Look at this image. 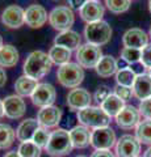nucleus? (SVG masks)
Segmentation results:
<instances>
[{
	"instance_id": "nucleus-1",
	"label": "nucleus",
	"mask_w": 151,
	"mask_h": 157,
	"mask_svg": "<svg viewBox=\"0 0 151 157\" xmlns=\"http://www.w3.org/2000/svg\"><path fill=\"white\" fill-rule=\"evenodd\" d=\"M53 62L49 54L43 52L41 50L33 51L28 55V58L24 62L22 71L24 75L34 78V80H40L43 76H46L51 70Z\"/></svg>"
},
{
	"instance_id": "nucleus-2",
	"label": "nucleus",
	"mask_w": 151,
	"mask_h": 157,
	"mask_svg": "<svg viewBox=\"0 0 151 157\" xmlns=\"http://www.w3.org/2000/svg\"><path fill=\"white\" fill-rule=\"evenodd\" d=\"M72 148H74V145H72L70 137V132L63 128H57L51 132L49 143L45 147V151L51 157H63L69 155Z\"/></svg>"
},
{
	"instance_id": "nucleus-3",
	"label": "nucleus",
	"mask_w": 151,
	"mask_h": 157,
	"mask_svg": "<svg viewBox=\"0 0 151 157\" xmlns=\"http://www.w3.org/2000/svg\"><path fill=\"white\" fill-rule=\"evenodd\" d=\"M57 78L59 84L69 89H75L84 80V70L77 63L69 62L63 66H59L57 71Z\"/></svg>"
},
{
	"instance_id": "nucleus-4",
	"label": "nucleus",
	"mask_w": 151,
	"mask_h": 157,
	"mask_svg": "<svg viewBox=\"0 0 151 157\" xmlns=\"http://www.w3.org/2000/svg\"><path fill=\"white\" fill-rule=\"evenodd\" d=\"M77 121L79 123L88 127V128H101L110 124V117L97 106H88L85 109L77 111Z\"/></svg>"
},
{
	"instance_id": "nucleus-5",
	"label": "nucleus",
	"mask_w": 151,
	"mask_h": 157,
	"mask_svg": "<svg viewBox=\"0 0 151 157\" xmlns=\"http://www.w3.org/2000/svg\"><path fill=\"white\" fill-rule=\"evenodd\" d=\"M112 34H113V30L109 26V24L104 21V20L87 24V26L84 29V37L87 39V42L96 46L106 45L110 41Z\"/></svg>"
},
{
	"instance_id": "nucleus-6",
	"label": "nucleus",
	"mask_w": 151,
	"mask_h": 157,
	"mask_svg": "<svg viewBox=\"0 0 151 157\" xmlns=\"http://www.w3.org/2000/svg\"><path fill=\"white\" fill-rule=\"evenodd\" d=\"M75 22V14L74 11L67 6L55 7L49 13V24L53 29L58 32H66L70 30L71 26Z\"/></svg>"
},
{
	"instance_id": "nucleus-7",
	"label": "nucleus",
	"mask_w": 151,
	"mask_h": 157,
	"mask_svg": "<svg viewBox=\"0 0 151 157\" xmlns=\"http://www.w3.org/2000/svg\"><path fill=\"white\" fill-rule=\"evenodd\" d=\"M76 63L83 68H95L100 59L103 58L100 46L92 45V43H84L80 45V47L76 50L75 54Z\"/></svg>"
},
{
	"instance_id": "nucleus-8",
	"label": "nucleus",
	"mask_w": 151,
	"mask_h": 157,
	"mask_svg": "<svg viewBox=\"0 0 151 157\" xmlns=\"http://www.w3.org/2000/svg\"><path fill=\"white\" fill-rule=\"evenodd\" d=\"M117 143L116 132L112 127H101L95 128L91 135V145L95 149H106L110 151Z\"/></svg>"
},
{
	"instance_id": "nucleus-9",
	"label": "nucleus",
	"mask_w": 151,
	"mask_h": 157,
	"mask_svg": "<svg viewBox=\"0 0 151 157\" xmlns=\"http://www.w3.org/2000/svg\"><path fill=\"white\" fill-rule=\"evenodd\" d=\"M55 98H57V90L49 82H41V84H38L36 86L34 92L30 96L33 105L37 107L51 106L55 102Z\"/></svg>"
},
{
	"instance_id": "nucleus-10",
	"label": "nucleus",
	"mask_w": 151,
	"mask_h": 157,
	"mask_svg": "<svg viewBox=\"0 0 151 157\" xmlns=\"http://www.w3.org/2000/svg\"><path fill=\"white\" fill-rule=\"evenodd\" d=\"M114 152L117 157H138L141 152V143L134 135L125 134L117 140Z\"/></svg>"
},
{
	"instance_id": "nucleus-11",
	"label": "nucleus",
	"mask_w": 151,
	"mask_h": 157,
	"mask_svg": "<svg viewBox=\"0 0 151 157\" xmlns=\"http://www.w3.org/2000/svg\"><path fill=\"white\" fill-rule=\"evenodd\" d=\"M4 117L8 119H20L26 113V104L22 97L17 94H11L3 100Z\"/></svg>"
},
{
	"instance_id": "nucleus-12",
	"label": "nucleus",
	"mask_w": 151,
	"mask_h": 157,
	"mask_svg": "<svg viewBox=\"0 0 151 157\" xmlns=\"http://www.w3.org/2000/svg\"><path fill=\"white\" fill-rule=\"evenodd\" d=\"M141 122V113L133 105H125L124 109L116 115V123L122 130L135 128Z\"/></svg>"
},
{
	"instance_id": "nucleus-13",
	"label": "nucleus",
	"mask_w": 151,
	"mask_h": 157,
	"mask_svg": "<svg viewBox=\"0 0 151 157\" xmlns=\"http://www.w3.org/2000/svg\"><path fill=\"white\" fill-rule=\"evenodd\" d=\"M92 94L84 88H75L71 89L67 94V106L71 111H80L85 107L91 106Z\"/></svg>"
},
{
	"instance_id": "nucleus-14",
	"label": "nucleus",
	"mask_w": 151,
	"mask_h": 157,
	"mask_svg": "<svg viewBox=\"0 0 151 157\" xmlns=\"http://www.w3.org/2000/svg\"><path fill=\"white\" fill-rule=\"evenodd\" d=\"M2 22L9 29H18L25 24V9L12 4L2 12Z\"/></svg>"
},
{
	"instance_id": "nucleus-15",
	"label": "nucleus",
	"mask_w": 151,
	"mask_h": 157,
	"mask_svg": "<svg viewBox=\"0 0 151 157\" xmlns=\"http://www.w3.org/2000/svg\"><path fill=\"white\" fill-rule=\"evenodd\" d=\"M62 115H63V113L61 107L51 105V106L41 107V110L37 114V121L41 127L54 128V127H57L61 123Z\"/></svg>"
},
{
	"instance_id": "nucleus-16",
	"label": "nucleus",
	"mask_w": 151,
	"mask_h": 157,
	"mask_svg": "<svg viewBox=\"0 0 151 157\" xmlns=\"http://www.w3.org/2000/svg\"><path fill=\"white\" fill-rule=\"evenodd\" d=\"M105 13V8L100 2L97 0H87L80 9L79 14L83 21H85L87 24L101 21Z\"/></svg>"
},
{
	"instance_id": "nucleus-17",
	"label": "nucleus",
	"mask_w": 151,
	"mask_h": 157,
	"mask_svg": "<svg viewBox=\"0 0 151 157\" xmlns=\"http://www.w3.org/2000/svg\"><path fill=\"white\" fill-rule=\"evenodd\" d=\"M49 20L47 11L40 4H32L25 9V24L32 29H40Z\"/></svg>"
},
{
	"instance_id": "nucleus-18",
	"label": "nucleus",
	"mask_w": 151,
	"mask_h": 157,
	"mask_svg": "<svg viewBox=\"0 0 151 157\" xmlns=\"http://www.w3.org/2000/svg\"><path fill=\"white\" fill-rule=\"evenodd\" d=\"M122 43L125 47H131V48H142L149 43V36L146 34L142 29L139 28H133L125 32L122 37Z\"/></svg>"
},
{
	"instance_id": "nucleus-19",
	"label": "nucleus",
	"mask_w": 151,
	"mask_h": 157,
	"mask_svg": "<svg viewBox=\"0 0 151 157\" xmlns=\"http://www.w3.org/2000/svg\"><path fill=\"white\" fill-rule=\"evenodd\" d=\"M69 132H70V137H71L74 148L83 149V148H87L88 145H91L92 131H89L88 127H85L83 124H77L75 127H72Z\"/></svg>"
},
{
	"instance_id": "nucleus-20",
	"label": "nucleus",
	"mask_w": 151,
	"mask_h": 157,
	"mask_svg": "<svg viewBox=\"0 0 151 157\" xmlns=\"http://www.w3.org/2000/svg\"><path fill=\"white\" fill-rule=\"evenodd\" d=\"M131 89L133 94L141 101L151 97V76L149 73H138Z\"/></svg>"
},
{
	"instance_id": "nucleus-21",
	"label": "nucleus",
	"mask_w": 151,
	"mask_h": 157,
	"mask_svg": "<svg viewBox=\"0 0 151 157\" xmlns=\"http://www.w3.org/2000/svg\"><path fill=\"white\" fill-rule=\"evenodd\" d=\"M80 42H81V37L80 34L75 32V30H66V32H61L58 36L54 38V45L58 46H63L69 50H77L80 47Z\"/></svg>"
},
{
	"instance_id": "nucleus-22",
	"label": "nucleus",
	"mask_w": 151,
	"mask_h": 157,
	"mask_svg": "<svg viewBox=\"0 0 151 157\" xmlns=\"http://www.w3.org/2000/svg\"><path fill=\"white\" fill-rule=\"evenodd\" d=\"M40 127L37 119H33V118H28V119L22 121L20 124H18L17 130H16V139L18 141H29L32 140L33 135H34L36 130Z\"/></svg>"
},
{
	"instance_id": "nucleus-23",
	"label": "nucleus",
	"mask_w": 151,
	"mask_h": 157,
	"mask_svg": "<svg viewBox=\"0 0 151 157\" xmlns=\"http://www.w3.org/2000/svg\"><path fill=\"white\" fill-rule=\"evenodd\" d=\"M95 70L100 77L106 78L116 75V72L118 71V63L112 55H103V58L95 67Z\"/></svg>"
},
{
	"instance_id": "nucleus-24",
	"label": "nucleus",
	"mask_w": 151,
	"mask_h": 157,
	"mask_svg": "<svg viewBox=\"0 0 151 157\" xmlns=\"http://www.w3.org/2000/svg\"><path fill=\"white\" fill-rule=\"evenodd\" d=\"M37 85H38L37 80L26 75H22L14 81V90H16V94L20 97H28V96L30 97Z\"/></svg>"
},
{
	"instance_id": "nucleus-25",
	"label": "nucleus",
	"mask_w": 151,
	"mask_h": 157,
	"mask_svg": "<svg viewBox=\"0 0 151 157\" xmlns=\"http://www.w3.org/2000/svg\"><path fill=\"white\" fill-rule=\"evenodd\" d=\"M18 62V51L12 45H3L0 48V67L12 68Z\"/></svg>"
},
{
	"instance_id": "nucleus-26",
	"label": "nucleus",
	"mask_w": 151,
	"mask_h": 157,
	"mask_svg": "<svg viewBox=\"0 0 151 157\" xmlns=\"http://www.w3.org/2000/svg\"><path fill=\"white\" fill-rule=\"evenodd\" d=\"M124 106H125V102L121 100V98L117 97L114 93H110V94L100 104V107H101V109H103L110 118H113V117L116 118V115L124 109Z\"/></svg>"
},
{
	"instance_id": "nucleus-27",
	"label": "nucleus",
	"mask_w": 151,
	"mask_h": 157,
	"mask_svg": "<svg viewBox=\"0 0 151 157\" xmlns=\"http://www.w3.org/2000/svg\"><path fill=\"white\" fill-rule=\"evenodd\" d=\"M71 55H72L71 50L63 46H58V45L51 46L50 50H49V56H50L51 62L58 66H63L66 63H69L71 59Z\"/></svg>"
},
{
	"instance_id": "nucleus-28",
	"label": "nucleus",
	"mask_w": 151,
	"mask_h": 157,
	"mask_svg": "<svg viewBox=\"0 0 151 157\" xmlns=\"http://www.w3.org/2000/svg\"><path fill=\"white\" fill-rule=\"evenodd\" d=\"M16 140V131L7 123H0V149H8Z\"/></svg>"
},
{
	"instance_id": "nucleus-29",
	"label": "nucleus",
	"mask_w": 151,
	"mask_h": 157,
	"mask_svg": "<svg viewBox=\"0 0 151 157\" xmlns=\"http://www.w3.org/2000/svg\"><path fill=\"white\" fill-rule=\"evenodd\" d=\"M135 77H137V73L130 67L120 68V70L116 72V82H117V85H121V86H130L131 88L134 84Z\"/></svg>"
},
{
	"instance_id": "nucleus-30",
	"label": "nucleus",
	"mask_w": 151,
	"mask_h": 157,
	"mask_svg": "<svg viewBox=\"0 0 151 157\" xmlns=\"http://www.w3.org/2000/svg\"><path fill=\"white\" fill-rule=\"evenodd\" d=\"M135 137L141 144H151V119L139 122L135 127Z\"/></svg>"
},
{
	"instance_id": "nucleus-31",
	"label": "nucleus",
	"mask_w": 151,
	"mask_h": 157,
	"mask_svg": "<svg viewBox=\"0 0 151 157\" xmlns=\"http://www.w3.org/2000/svg\"><path fill=\"white\" fill-rule=\"evenodd\" d=\"M18 155L21 157H41L42 148L38 147L34 141L29 140V141H22L20 143L17 148Z\"/></svg>"
},
{
	"instance_id": "nucleus-32",
	"label": "nucleus",
	"mask_w": 151,
	"mask_h": 157,
	"mask_svg": "<svg viewBox=\"0 0 151 157\" xmlns=\"http://www.w3.org/2000/svg\"><path fill=\"white\" fill-rule=\"evenodd\" d=\"M131 0H105V6L112 13L121 14L130 8Z\"/></svg>"
},
{
	"instance_id": "nucleus-33",
	"label": "nucleus",
	"mask_w": 151,
	"mask_h": 157,
	"mask_svg": "<svg viewBox=\"0 0 151 157\" xmlns=\"http://www.w3.org/2000/svg\"><path fill=\"white\" fill-rule=\"evenodd\" d=\"M121 59L126 64H134L141 60V50L131 47H124L121 50Z\"/></svg>"
},
{
	"instance_id": "nucleus-34",
	"label": "nucleus",
	"mask_w": 151,
	"mask_h": 157,
	"mask_svg": "<svg viewBox=\"0 0 151 157\" xmlns=\"http://www.w3.org/2000/svg\"><path fill=\"white\" fill-rule=\"evenodd\" d=\"M50 135L51 132H49L47 128H45V127H38V128L36 130L34 135H33L32 137V141H34V143L41 147V148H45L46 144L49 143V139H50Z\"/></svg>"
},
{
	"instance_id": "nucleus-35",
	"label": "nucleus",
	"mask_w": 151,
	"mask_h": 157,
	"mask_svg": "<svg viewBox=\"0 0 151 157\" xmlns=\"http://www.w3.org/2000/svg\"><path fill=\"white\" fill-rule=\"evenodd\" d=\"M139 63L145 68L150 70L151 68V43H147L142 50H141V60Z\"/></svg>"
},
{
	"instance_id": "nucleus-36",
	"label": "nucleus",
	"mask_w": 151,
	"mask_h": 157,
	"mask_svg": "<svg viewBox=\"0 0 151 157\" xmlns=\"http://www.w3.org/2000/svg\"><path fill=\"white\" fill-rule=\"evenodd\" d=\"M114 94L118 97V98H121L124 102L130 100V98L134 96L133 94V89H131L130 86H121V85H116V88H114Z\"/></svg>"
},
{
	"instance_id": "nucleus-37",
	"label": "nucleus",
	"mask_w": 151,
	"mask_h": 157,
	"mask_svg": "<svg viewBox=\"0 0 151 157\" xmlns=\"http://www.w3.org/2000/svg\"><path fill=\"white\" fill-rule=\"evenodd\" d=\"M138 110L145 119H151V97L146 98V100H142L139 102Z\"/></svg>"
},
{
	"instance_id": "nucleus-38",
	"label": "nucleus",
	"mask_w": 151,
	"mask_h": 157,
	"mask_svg": "<svg viewBox=\"0 0 151 157\" xmlns=\"http://www.w3.org/2000/svg\"><path fill=\"white\" fill-rule=\"evenodd\" d=\"M110 94V89L106 85H101V86H99L96 89V92H95V94H93V98H95V101L97 102V104H101L106 97H108Z\"/></svg>"
},
{
	"instance_id": "nucleus-39",
	"label": "nucleus",
	"mask_w": 151,
	"mask_h": 157,
	"mask_svg": "<svg viewBox=\"0 0 151 157\" xmlns=\"http://www.w3.org/2000/svg\"><path fill=\"white\" fill-rule=\"evenodd\" d=\"M87 0H67V7L71 9H80Z\"/></svg>"
},
{
	"instance_id": "nucleus-40",
	"label": "nucleus",
	"mask_w": 151,
	"mask_h": 157,
	"mask_svg": "<svg viewBox=\"0 0 151 157\" xmlns=\"http://www.w3.org/2000/svg\"><path fill=\"white\" fill-rule=\"evenodd\" d=\"M91 157H114V155L110 151H106V149H95Z\"/></svg>"
},
{
	"instance_id": "nucleus-41",
	"label": "nucleus",
	"mask_w": 151,
	"mask_h": 157,
	"mask_svg": "<svg viewBox=\"0 0 151 157\" xmlns=\"http://www.w3.org/2000/svg\"><path fill=\"white\" fill-rule=\"evenodd\" d=\"M7 82V73L3 67H0V88H3Z\"/></svg>"
},
{
	"instance_id": "nucleus-42",
	"label": "nucleus",
	"mask_w": 151,
	"mask_h": 157,
	"mask_svg": "<svg viewBox=\"0 0 151 157\" xmlns=\"http://www.w3.org/2000/svg\"><path fill=\"white\" fill-rule=\"evenodd\" d=\"M3 157H21V156L18 155V152H16V151H9Z\"/></svg>"
},
{
	"instance_id": "nucleus-43",
	"label": "nucleus",
	"mask_w": 151,
	"mask_h": 157,
	"mask_svg": "<svg viewBox=\"0 0 151 157\" xmlns=\"http://www.w3.org/2000/svg\"><path fill=\"white\" fill-rule=\"evenodd\" d=\"M4 117V106H3V100H0V119Z\"/></svg>"
},
{
	"instance_id": "nucleus-44",
	"label": "nucleus",
	"mask_w": 151,
	"mask_h": 157,
	"mask_svg": "<svg viewBox=\"0 0 151 157\" xmlns=\"http://www.w3.org/2000/svg\"><path fill=\"white\" fill-rule=\"evenodd\" d=\"M143 157H151V147H149V148L145 151V153H143Z\"/></svg>"
},
{
	"instance_id": "nucleus-45",
	"label": "nucleus",
	"mask_w": 151,
	"mask_h": 157,
	"mask_svg": "<svg viewBox=\"0 0 151 157\" xmlns=\"http://www.w3.org/2000/svg\"><path fill=\"white\" fill-rule=\"evenodd\" d=\"M3 47V38H2V36H0V48Z\"/></svg>"
},
{
	"instance_id": "nucleus-46",
	"label": "nucleus",
	"mask_w": 151,
	"mask_h": 157,
	"mask_svg": "<svg viewBox=\"0 0 151 157\" xmlns=\"http://www.w3.org/2000/svg\"><path fill=\"white\" fill-rule=\"evenodd\" d=\"M149 11L151 13V0H149Z\"/></svg>"
},
{
	"instance_id": "nucleus-47",
	"label": "nucleus",
	"mask_w": 151,
	"mask_h": 157,
	"mask_svg": "<svg viewBox=\"0 0 151 157\" xmlns=\"http://www.w3.org/2000/svg\"><path fill=\"white\" fill-rule=\"evenodd\" d=\"M76 157H87V156H84V155H79V156H76Z\"/></svg>"
},
{
	"instance_id": "nucleus-48",
	"label": "nucleus",
	"mask_w": 151,
	"mask_h": 157,
	"mask_svg": "<svg viewBox=\"0 0 151 157\" xmlns=\"http://www.w3.org/2000/svg\"><path fill=\"white\" fill-rule=\"evenodd\" d=\"M149 37L151 38V26H150V34H149Z\"/></svg>"
},
{
	"instance_id": "nucleus-49",
	"label": "nucleus",
	"mask_w": 151,
	"mask_h": 157,
	"mask_svg": "<svg viewBox=\"0 0 151 157\" xmlns=\"http://www.w3.org/2000/svg\"><path fill=\"white\" fill-rule=\"evenodd\" d=\"M149 75L151 76V68H150V70H149Z\"/></svg>"
},
{
	"instance_id": "nucleus-50",
	"label": "nucleus",
	"mask_w": 151,
	"mask_h": 157,
	"mask_svg": "<svg viewBox=\"0 0 151 157\" xmlns=\"http://www.w3.org/2000/svg\"><path fill=\"white\" fill-rule=\"evenodd\" d=\"M97 2H99V0H97Z\"/></svg>"
},
{
	"instance_id": "nucleus-51",
	"label": "nucleus",
	"mask_w": 151,
	"mask_h": 157,
	"mask_svg": "<svg viewBox=\"0 0 151 157\" xmlns=\"http://www.w3.org/2000/svg\"><path fill=\"white\" fill-rule=\"evenodd\" d=\"M138 157H139V156H138Z\"/></svg>"
}]
</instances>
